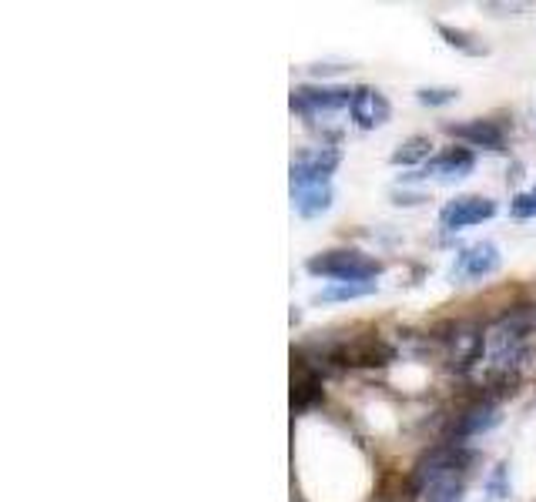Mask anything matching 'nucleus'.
I'll return each mask as SVG.
<instances>
[{
    "label": "nucleus",
    "instance_id": "obj_1",
    "mask_svg": "<svg viewBox=\"0 0 536 502\" xmlns=\"http://www.w3.org/2000/svg\"><path fill=\"white\" fill-rule=\"evenodd\" d=\"M312 275L335 278V282H372L382 272V262L372 255H362L356 248H332L319 251L305 262Z\"/></svg>",
    "mask_w": 536,
    "mask_h": 502
},
{
    "label": "nucleus",
    "instance_id": "obj_2",
    "mask_svg": "<svg viewBox=\"0 0 536 502\" xmlns=\"http://www.w3.org/2000/svg\"><path fill=\"white\" fill-rule=\"evenodd\" d=\"M396 359V349L386 345L379 335H359V339L339 342L329 349V362L346 365V369H379Z\"/></svg>",
    "mask_w": 536,
    "mask_h": 502
},
{
    "label": "nucleus",
    "instance_id": "obj_3",
    "mask_svg": "<svg viewBox=\"0 0 536 502\" xmlns=\"http://www.w3.org/2000/svg\"><path fill=\"white\" fill-rule=\"evenodd\" d=\"M339 164H342V151L339 148H309V151H302L299 158L292 161V168H289L292 191L329 185V178L335 175V168H339Z\"/></svg>",
    "mask_w": 536,
    "mask_h": 502
},
{
    "label": "nucleus",
    "instance_id": "obj_4",
    "mask_svg": "<svg viewBox=\"0 0 536 502\" xmlns=\"http://www.w3.org/2000/svg\"><path fill=\"white\" fill-rule=\"evenodd\" d=\"M352 94L356 88H339V84H302V88L292 91V111L299 114H329L342 111L352 104Z\"/></svg>",
    "mask_w": 536,
    "mask_h": 502
},
{
    "label": "nucleus",
    "instance_id": "obj_5",
    "mask_svg": "<svg viewBox=\"0 0 536 502\" xmlns=\"http://www.w3.org/2000/svg\"><path fill=\"white\" fill-rule=\"evenodd\" d=\"M496 272H500V248H496L493 241H476V245L459 251L449 278L466 285V282H483V278H490Z\"/></svg>",
    "mask_w": 536,
    "mask_h": 502
},
{
    "label": "nucleus",
    "instance_id": "obj_6",
    "mask_svg": "<svg viewBox=\"0 0 536 502\" xmlns=\"http://www.w3.org/2000/svg\"><path fill=\"white\" fill-rule=\"evenodd\" d=\"M496 215V201L483 198V195H459L449 205L439 211V225L446 231H459V228H473L483 225Z\"/></svg>",
    "mask_w": 536,
    "mask_h": 502
},
{
    "label": "nucleus",
    "instance_id": "obj_7",
    "mask_svg": "<svg viewBox=\"0 0 536 502\" xmlns=\"http://www.w3.org/2000/svg\"><path fill=\"white\" fill-rule=\"evenodd\" d=\"M349 114H352V121H356L362 131H376V128H382V124L389 121L392 108H389L386 94H382L379 88L362 84V88H356V94H352Z\"/></svg>",
    "mask_w": 536,
    "mask_h": 502
},
{
    "label": "nucleus",
    "instance_id": "obj_8",
    "mask_svg": "<svg viewBox=\"0 0 536 502\" xmlns=\"http://www.w3.org/2000/svg\"><path fill=\"white\" fill-rule=\"evenodd\" d=\"M446 131L453 138L466 141L469 148H486V151H503L506 148V131L500 121H490V118H473V121H463V124H446Z\"/></svg>",
    "mask_w": 536,
    "mask_h": 502
},
{
    "label": "nucleus",
    "instance_id": "obj_9",
    "mask_svg": "<svg viewBox=\"0 0 536 502\" xmlns=\"http://www.w3.org/2000/svg\"><path fill=\"white\" fill-rule=\"evenodd\" d=\"M476 168V154L469 148H446L439 151L436 158L426 161V178H439V181H459L466 178L469 171Z\"/></svg>",
    "mask_w": 536,
    "mask_h": 502
},
{
    "label": "nucleus",
    "instance_id": "obj_10",
    "mask_svg": "<svg viewBox=\"0 0 536 502\" xmlns=\"http://www.w3.org/2000/svg\"><path fill=\"white\" fill-rule=\"evenodd\" d=\"M496 422H500V409L493 402H473L469 409H463L453 422V442L473 439L480 432H490Z\"/></svg>",
    "mask_w": 536,
    "mask_h": 502
},
{
    "label": "nucleus",
    "instance_id": "obj_11",
    "mask_svg": "<svg viewBox=\"0 0 536 502\" xmlns=\"http://www.w3.org/2000/svg\"><path fill=\"white\" fill-rule=\"evenodd\" d=\"M322 399V379L305 359L292 362V409L305 412Z\"/></svg>",
    "mask_w": 536,
    "mask_h": 502
},
{
    "label": "nucleus",
    "instance_id": "obj_12",
    "mask_svg": "<svg viewBox=\"0 0 536 502\" xmlns=\"http://www.w3.org/2000/svg\"><path fill=\"white\" fill-rule=\"evenodd\" d=\"M292 205L302 218H319L332 208V188L319 185V188H305V191H292Z\"/></svg>",
    "mask_w": 536,
    "mask_h": 502
},
{
    "label": "nucleus",
    "instance_id": "obj_13",
    "mask_svg": "<svg viewBox=\"0 0 536 502\" xmlns=\"http://www.w3.org/2000/svg\"><path fill=\"white\" fill-rule=\"evenodd\" d=\"M372 292H376V282H335L322 288L315 302H352V298H366Z\"/></svg>",
    "mask_w": 536,
    "mask_h": 502
},
{
    "label": "nucleus",
    "instance_id": "obj_14",
    "mask_svg": "<svg viewBox=\"0 0 536 502\" xmlns=\"http://www.w3.org/2000/svg\"><path fill=\"white\" fill-rule=\"evenodd\" d=\"M429 138H423V134H413L409 141L399 144V151H392V164H402V168H409V164H419L429 158Z\"/></svg>",
    "mask_w": 536,
    "mask_h": 502
},
{
    "label": "nucleus",
    "instance_id": "obj_15",
    "mask_svg": "<svg viewBox=\"0 0 536 502\" xmlns=\"http://www.w3.org/2000/svg\"><path fill=\"white\" fill-rule=\"evenodd\" d=\"M463 492H466V476H449L426 489V502H463Z\"/></svg>",
    "mask_w": 536,
    "mask_h": 502
},
{
    "label": "nucleus",
    "instance_id": "obj_16",
    "mask_svg": "<svg viewBox=\"0 0 536 502\" xmlns=\"http://www.w3.org/2000/svg\"><path fill=\"white\" fill-rule=\"evenodd\" d=\"M436 27H439V34L446 37V44H449V47H459V51H466V54H483V51H486L483 44H473V34L453 31V27H446V24H436Z\"/></svg>",
    "mask_w": 536,
    "mask_h": 502
},
{
    "label": "nucleus",
    "instance_id": "obj_17",
    "mask_svg": "<svg viewBox=\"0 0 536 502\" xmlns=\"http://www.w3.org/2000/svg\"><path fill=\"white\" fill-rule=\"evenodd\" d=\"M416 98H419V104H426V108H443V104L459 98V91L456 88H419Z\"/></svg>",
    "mask_w": 536,
    "mask_h": 502
},
{
    "label": "nucleus",
    "instance_id": "obj_18",
    "mask_svg": "<svg viewBox=\"0 0 536 502\" xmlns=\"http://www.w3.org/2000/svg\"><path fill=\"white\" fill-rule=\"evenodd\" d=\"M510 211H513V218H533L536 215V188L523 191V195H516Z\"/></svg>",
    "mask_w": 536,
    "mask_h": 502
},
{
    "label": "nucleus",
    "instance_id": "obj_19",
    "mask_svg": "<svg viewBox=\"0 0 536 502\" xmlns=\"http://www.w3.org/2000/svg\"><path fill=\"white\" fill-rule=\"evenodd\" d=\"M486 489L493 492V499H503L506 492H510V489H506V466H496L493 469V476H490V482H486Z\"/></svg>",
    "mask_w": 536,
    "mask_h": 502
}]
</instances>
